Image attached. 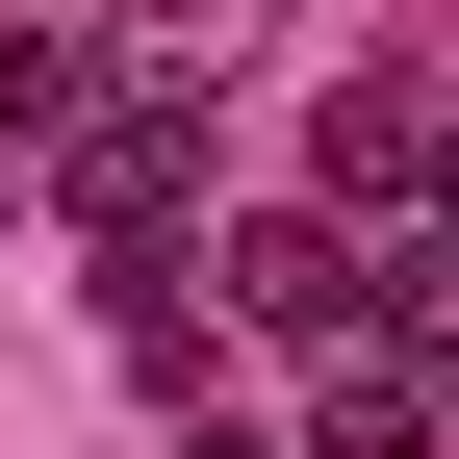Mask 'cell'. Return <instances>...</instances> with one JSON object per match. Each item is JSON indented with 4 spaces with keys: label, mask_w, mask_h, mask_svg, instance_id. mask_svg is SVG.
<instances>
[{
    "label": "cell",
    "mask_w": 459,
    "mask_h": 459,
    "mask_svg": "<svg viewBox=\"0 0 459 459\" xmlns=\"http://www.w3.org/2000/svg\"><path fill=\"white\" fill-rule=\"evenodd\" d=\"M230 307H255V332H383V255L332 204H255V230H230Z\"/></svg>",
    "instance_id": "obj_1"
},
{
    "label": "cell",
    "mask_w": 459,
    "mask_h": 459,
    "mask_svg": "<svg viewBox=\"0 0 459 459\" xmlns=\"http://www.w3.org/2000/svg\"><path fill=\"white\" fill-rule=\"evenodd\" d=\"M409 153H434L409 77H332V204H409Z\"/></svg>",
    "instance_id": "obj_2"
},
{
    "label": "cell",
    "mask_w": 459,
    "mask_h": 459,
    "mask_svg": "<svg viewBox=\"0 0 459 459\" xmlns=\"http://www.w3.org/2000/svg\"><path fill=\"white\" fill-rule=\"evenodd\" d=\"M307 459H434V383H409V358H358V383H332V434H307Z\"/></svg>",
    "instance_id": "obj_3"
},
{
    "label": "cell",
    "mask_w": 459,
    "mask_h": 459,
    "mask_svg": "<svg viewBox=\"0 0 459 459\" xmlns=\"http://www.w3.org/2000/svg\"><path fill=\"white\" fill-rule=\"evenodd\" d=\"M434 434H459V358H434Z\"/></svg>",
    "instance_id": "obj_4"
}]
</instances>
